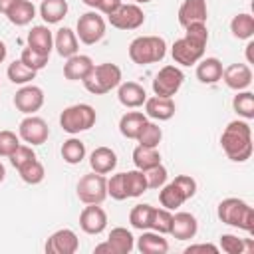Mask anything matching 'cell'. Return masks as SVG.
Masks as SVG:
<instances>
[{
    "mask_svg": "<svg viewBox=\"0 0 254 254\" xmlns=\"http://www.w3.org/2000/svg\"><path fill=\"white\" fill-rule=\"evenodd\" d=\"M18 173H20V179L24 181V183H28V185H40L42 181H44V177H46V169H44V165L38 161V157L36 159H32V161H28V163H24L20 169H16Z\"/></svg>",
    "mask_w": 254,
    "mask_h": 254,
    "instance_id": "37",
    "label": "cell"
},
{
    "mask_svg": "<svg viewBox=\"0 0 254 254\" xmlns=\"http://www.w3.org/2000/svg\"><path fill=\"white\" fill-rule=\"evenodd\" d=\"M48 254H75L79 248V238L71 228H60L46 240Z\"/></svg>",
    "mask_w": 254,
    "mask_h": 254,
    "instance_id": "13",
    "label": "cell"
},
{
    "mask_svg": "<svg viewBox=\"0 0 254 254\" xmlns=\"http://www.w3.org/2000/svg\"><path fill=\"white\" fill-rule=\"evenodd\" d=\"M18 147H20V137L10 129H2L0 131V157H10Z\"/></svg>",
    "mask_w": 254,
    "mask_h": 254,
    "instance_id": "44",
    "label": "cell"
},
{
    "mask_svg": "<svg viewBox=\"0 0 254 254\" xmlns=\"http://www.w3.org/2000/svg\"><path fill=\"white\" fill-rule=\"evenodd\" d=\"M119 83H121V67L111 62L93 65V69L83 79V87L93 95H103L115 89Z\"/></svg>",
    "mask_w": 254,
    "mask_h": 254,
    "instance_id": "5",
    "label": "cell"
},
{
    "mask_svg": "<svg viewBox=\"0 0 254 254\" xmlns=\"http://www.w3.org/2000/svg\"><path fill=\"white\" fill-rule=\"evenodd\" d=\"M28 48H32L44 56H50V52L54 48V34L50 32V28L48 26H34L28 32Z\"/></svg>",
    "mask_w": 254,
    "mask_h": 254,
    "instance_id": "23",
    "label": "cell"
},
{
    "mask_svg": "<svg viewBox=\"0 0 254 254\" xmlns=\"http://www.w3.org/2000/svg\"><path fill=\"white\" fill-rule=\"evenodd\" d=\"M107 242L111 244L113 254H129V252L135 248V238H133L131 230H127V228H123V226L111 228Z\"/></svg>",
    "mask_w": 254,
    "mask_h": 254,
    "instance_id": "28",
    "label": "cell"
},
{
    "mask_svg": "<svg viewBox=\"0 0 254 254\" xmlns=\"http://www.w3.org/2000/svg\"><path fill=\"white\" fill-rule=\"evenodd\" d=\"M93 60L89 56L83 54H75L71 58H67V62L64 64V77L69 81H83L85 75L93 69Z\"/></svg>",
    "mask_w": 254,
    "mask_h": 254,
    "instance_id": "20",
    "label": "cell"
},
{
    "mask_svg": "<svg viewBox=\"0 0 254 254\" xmlns=\"http://www.w3.org/2000/svg\"><path fill=\"white\" fill-rule=\"evenodd\" d=\"M171 224H173V214L167 208H153L151 214V228L159 234H169L171 232Z\"/></svg>",
    "mask_w": 254,
    "mask_h": 254,
    "instance_id": "41",
    "label": "cell"
},
{
    "mask_svg": "<svg viewBox=\"0 0 254 254\" xmlns=\"http://www.w3.org/2000/svg\"><path fill=\"white\" fill-rule=\"evenodd\" d=\"M48 60H50V56H44V54H40V52H36V50H32V48H24V50H22V56H20V62H22L26 67L34 69V71L44 69L46 64H48Z\"/></svg>",
    "mask_w": 254,
    "mask_h": 254,
    "instance_id": "42",
    "label": "cell"
},
{
    "mask_svg": "<svg viewBox=\"0 0 254 254\" xmlns=\"http://www.w3.org/2000/svg\"><path fill=\"white\" fill-rule=\"evenodd\" d=\"M75 36L85 46L97 44L105 36V20L97 12H85V14H81L79 20H77V26H75Z\"/></svg>",
    "mask_w": 254,
    "mask_h": 254,
    "instance_id": "8",
    "label": "cell"
},
{
    "mask_svg": "<svg viewBox=\"0 0 254 254\" xmlns=\"http://www.w3.org/2000/svg\"><path fill=\"white\" fill-rule=\"evenodd\" d=\"M18 137L26 143H30L32 147L34 145H44L50 137V127L48 123L38 117V115H28L20 121L18 125Z\"/></svg>",
    "mask_w": 254,
    "mask_h": 254,
    "instance_id": "10",
    "label": "cell"
},
{
    "mask_svg": "<svg viewBox=\"0 0 254 254\" xmlns=\"http://www.w3.org/2000/svg\"><path fill=\"white\" fill-rule=\"evenodd\" d=\"M198 232V222L196 216L190 212H177L173 214V224H171V236L177 240H190Z\"/></svg>",
    "mask_w": 254,
    "mask_h": 254,
    "instance_id": "18",
    "label": "cell"
},
{
    "mask_svg": "<svg viewBox=\"0 0 254 254\" xmlns=\"http://www.w3.org/2000/svg\"><path fill=\"white\" fill-rule=\"evenodd\" d=\"M137 250L141 254H165L169 250V242L155 230H141V236L137 238Z\"/></svg>",
    "mask_w": 254,
    "mask_h": 254,
    "instance_id": "22",
    "label": "cell"
},
{
    "mask_svg": "<svg viewBox=\"0 0 254 254\" xmlns=\"http://www.w3.org/2000/svg\"><path fill=\"white\" fill-rule=\"evenodd\" d=\"M36 73H38V71L26 67L20 60H14V62L8 65V69H6L8 79H10L12 83H18V85H26V83H30V81L36 77Z\"/></svg>",
    "mask_w": 254,
    "mask_h": 254,
    "instance_id": "39",
    "label": "cell"
},
{
    "mask_svg": "<svg viewBox=\"0 0 254 254\" xmlns=\"http://www.w3.org/2000/svg\"><path fill=\"white\" fill-rule=\"evenodd\" d=\"M32 2H34V0H32Z\"/></svg>",
    "mask_w": 254,
    "mask_h": 254,
    "instance_id": "57",
    "label": "cell"
},
{
    "mask_svg": "<svg viewBox=\"0 0 254 254\" xmlns=\"http://www.w3.org/2000/svg\"><path fill=\"white\" fill-rule=\"evenodd\" d=\"M208 42V28L206 24H190L185 28V36L175 40L171 48V56L179 65H194L202 60L204 48Z\"/></svg>",
    "mask_w": 254,
    "mask_h": 254,
    "instance_id": "1",
    "label": "cell"
},
{
    "mask_svg": "<svg viewBox=\"0 0 254 254\" xmlns=\"http://www.w3.org/2000/svg\"><path fill=\"white\" fill-rule=\"evenodd\" d=\"M95 121H97V113L89 103H75L60 113V127L69 135H77L81 131L91 129Z\"/></svg>",
    "mask_w": 254,
    "mask_h": 254,
    "instance_id": "6",
    "label": "cell"
},
{
    "mask_svg": "<svg viewBox=\"0 0 254 254\" xmlns=\"http://www.w3.org/2000/svg\"><path fill=\"white\" fill-rule=\"evenodd\" d=\"M10 163H12V167L14 169H20L24 163H28V161H32V159H36V153H34V149H32V145H20L10 157Z\"/></svg>",
    "mask_w": 254,
    "mask_h": 254,
    "instance_id": "46",
    "label": "cell"
},
{
    "mask_svg": "<svg viewBox=\"0 0 254 254\" xmlns=\"http://www.w3.org/2000/svg\"><path fill=\"white\" fill-rule=\"evenodd\" d=\"M121 4H123L121 0H99V2H97V10L103 12L105 16H109V14H113Z\"/></svg>",
    "mask_w": 254,
    "mask_h": 254,
    "instance_id": "49",
    "label": "cell"
},
{
    "mask_svg": "<svg viewBox=\"0 0 254 254\" xmlns=\"http://www.w3.org/2000/svg\"><path fill=\"white\" fill-rule=\"evenodd\" d=\"M18 2H20V0H0V12L6 16V14H8V12L18 4Z\"/></svg>",
    "mask_w": 254,
    "mask_h": 254,
    "instance_id": "51",
    "label": "cell"
},
{
    "mask_svg": "<svg viewBox=\"0 0 254 254\" xmlns=\"http://www.w3.org/2000/svg\"><path fill=\"white\" fill-rule=\"evenodd\" d=\"M220 145L230 161L234 163L248 161L252 157V129L248 121L246 119L230 121L220 135Z\"/></svg>",
    "mask_w": 254,
    "mask_h": 254,
    "instance_id": "2",
    "label": "cell"
},
{
    "mask_svg": "<svg viewBox=\"0 0 254 254\" xmlns=\"http://www.w3.org/2000/svg\"><path fill=\"white\" fill-rule=\"evenodd\" d=\"M185 200H189V198H187V194L181 190V187H179L175 181L165 183V185L161 187V190H159V202H161V206L167 208V210L179 208Z\"/></svg>",
    "mask_w": 254,
    "mask_h": 254,
    "instance_id": "27",
    "label": "cell"
},
{
    "mask_svg": "<svg viewBox=\"0 0 254 254\" xmlns=\"http://www.w3.org/2000/svg\"><path fill=\"white\" fill-rule=\"evenodd\" d=\"M147 2H153V0H133V4H147Z\"/></svg>",
    "mask_w": 254,
    "mask_h": 254,
    "instance_id": "56",
    "label": "cell"
},
{
    "mask_svg": "<svg viewBox=\"0 0 254 254\" xmlns=\"http://www.w3.org/2000/svg\"><path fill=\"white\" fill-rule=\"evenodd\" d=\"M175 101L173 97H147L145 99V115L155 119V121H169L175 115Z\"/></svg>",
    "mask_w": 254,
    "mask_h": 254,
    "instance_id": "19",
    "label": "cell"
},
{
    "mask_svg": "<svg viewBox=\"0 0 254 254\" xmlns=\"http://www.w3.org/2000/svg\"><path fill=\"white\" fill-rule=\"evenodd\" d=\"M167 54V42L161 36H139L129 44V58L133 64L147 65L161 62Z\"/></svg>",
    "mask_w": 254,
    "mask_h": 254,
    "instance_id": "4",
    "label": "cell"
},
{
    "mask_svg": "<svg viewBox=\"0 0 254 254\" xmlns=\"http://www.w3.org/2000/svg\"><path fill=\"white\" fill-rule=\"evenodd\" d=\"M252 48H254V42H248V46H246V62H248V64L254 62V58H252Z\"/></svg>",
    "mask_w": 254,
    "mask_h": 254,
    "instance_id": "52",
    "label": "cell"
},
{
    "mask_svg": "<svg viewBox=\"0 0 254 254\" xmlns=\"http://www.w3.org/2000/svg\"><path fill=\"white\" fill-rule=\"evenodd\" d=\"M232 107H234V111L242 119H246V121L254 119V93L252 91H246V89L236 91V95L232 99Z\"/></svg>",
    "mask_w": 254,
    "mask_h": 254,
    "instance_id": "36",
    "label": "cell"
},
{
    "mask_svg": "<svg viewBox=\"0 0 254 254\" xmlns=\"http://www.w3.org/2000/svg\"><path fill=\"white\" fill-rule=\"evenodd\" d=\"M153 208L151 204L143 202V204H135L129 212V222L133 228L137 230H149L151 228V214H153Z\"/></svg>",
    "mask_w": 254,
    "mask_h": 254,
    "instance_id": "38",
    "label": "cell"
},
{
    "mask_svg": "<svg viewBox=\"0 0 254 254\" xmlns=\"http://www.w3.org/2000/svg\"><path fill=\"white\" fill-rule=\"evenodd\" d=\"M6 16L14 26H26L36 18V6L32 0H20Z\"/></svg>",
    "mask_w": 254,
    "mask_h": 254,
    "instance_id": "32",
    "label": "cell"
},
{
    "mask_svg": "<svg viewBox=\"0 0 254 254\" xmlns=\"http://www.w3.org/2000/svg\"><path fill=\"white\" fill-rule=\"evenodd\" d=\"M4 179H6V169H4V165L0 163V183H2Z\"/></svg>",
    "mask_w": 254,
    "mask_h": 254,
    "instance_id": "55",
    "label": "cell"
},
{
    "mask_svg": "<svg viewBox=\"0 0 254 254\" xmlns=\"http://www.w3.org/2000/svg\"><path fill=\"white\" fill-rule=\"evenodd\" d=\"M62 159L67 165H79L85 159V145H83V141H79L75 137H69L67 141H64V145H62Z\"/></svg>",
    "mask_w": 254,
    "mask_h": 254,
    "instance_id": "34",
    "label": "cell"
},
{
    "mask_svg": "<svg viewBox=\"0 0 254 254\" xmlns=\"http://www.w3.org/2000/svg\"><path fill=\"white\" fill-rule=\"evenodd\" d=\"M67 10L69 6L65 0H42L40 4V16L46 24H60L65 18Z\"/></svg>",
    "mask_w": 254,
    "mask_h": 254,
    "instance_id": "29",
    "label": "cell"
},
{
    "mask_svg": "<svg viewBox=\"0 0 254 254\" xmlns=\"http://www.w3.org/2000/svg\"><path fill=\"white\" fill-rule=\"evenodd\" d=\"M230 89L234 91H242L246 87H250L252 83V69L248 64H230L228 67L222 69V77H220Z\"/></svg>",
    "mask_w": 254,
    "mask_h": 254,
    "instance_id": "16",
    "label": "cell"
},
{
    "mask_svg": "<svg viewBox=\"0 0 254 254\" xmlns=\"http://www.w3.org/2000/svg\"><path fill=\"white\" fill-rule=\"evenodd\" d=\"M185 81V73L177 65H165L153 79V93L159 97H173Z\"/></svg>",
    "mask_w": 254,
    "mask_h": 254,
    "instance_id": "9",
    "label": "cell"
},
{
    "mask_svg": "<svg viewBox=\"0 0 254 254\" xmlns=\"http://www.w3.org/2000/svg\"><path fill=\"white\" fill-rule=\"evenodd\" d=\"M107 196H111L115 200H125L127 198L125 173H117V175H111V179H107Z\"/></svg>",
    "mask_w": 254,
    "mask_h": 254,
    "instance_id": "43",
    "label": "cell"
},
{
    "mask_svg": "<svg viewBox=\"0 0 254 254\" xmlns=\"http://www.w3.org/2000/svg\"><path fill=\"white\" fill-rule=\"evenodd\" d=\"M117 99L123 107H129V109H135V107H141L147 99V91L141 83L137 81H121L117 85Z\"/></svg>",
    "mask_w": 254,
    "mask_h": 254,
    "instance_id": "17",
    "label": "cell"
},
{
    "mask_svg": "<svg viewBox=\"0 0 254 254\" xmlns=\"http://www.w3.org/2000/svg\"><path fill=\"white\" fill-rule=\"evenodd\" d=\"M81 2H83L85 6H89V8H97V2H99V0H81Z\"/></svg>",
    "mask_w": 254,
    "mask_h": 254,
    "instance_id": "54",
    "label": "cell"
},
{
    "mask_svg": "<svg viewBox=\"0 0 254 254\" xmlns=\"http://www.w3.org/2000/svg\"><path fill=\"white\" fill-rule=\"evenodd\" d=\"M6 54H8V48H6V44L0 40V64L6 60Z\"/></svg>",
    "mask_w": 254,
    "mask_h": 254,
    "instance_id": "53",
    "label": "cell"
},
{
    "mask_svg": "<svg viewBox=\"0 0 254 254\" xmlns=\"http://www.w3.org/2000/svg\"><path fill=\"white\" fill-rule=\"evenodd\" d=\"M133 163H135V169L139 171H147L155 165L161 163V153L157 147H145V145H137L133 149Z\"/></svg>",
    "mask_w": 254,
    "mask_h": 254,
    "instance_id": "30",
    "label": "cell"
},
{
    "mask_svg": "<svg viewBox=\"0 0 254 254\" xmlns=\"http://www.w3.org/2000/svg\"><path fill=\"white\" fill-rule=\"evenodd\" d=\"M54 48L62 58H71L77 54V36L71 28H60L54 36Z\"/></svg>",
    "mask_w": 254,
    "mask_h": 254,
    "instance_id": "25",
    "label": "cell"
},
{
    "mask_svg": "<svg viewBox=\"0 0 254 254\" xmlns=\"http://www.w3.org/2000/svg\"><path fill=\"white\" fill-rule=\"evenodd\" d=\"M44 91H42V87H38V85H22L18 91H16V95H14V105H16V109L20 111V113H24V115H34L36 111H40L42 109V105H44Z\"/></svg>",
    "mask_w": 254,
    "mask_h": 254,
    "instance_id": "12",
    "label": "cell"
},
{
    "mask_svg": "<svg viewBox=\"0 0 254 254\" xmlns=\"http://www.w3.org/2000/svg\"><path fill=\"white\" fill-rule=\"evenodd\" d=\"M216 214L228 226L240 228V230L250 232V234L254 232V208L242 198L228 196V198L220 200L218 208H216Z\"/></svg>",
    "mask_w": 254,
    "mask_h": 254,
    "instance_id": "3",
    "label": "cell"
},
{
    "mask_svg": "<svg viewBox=\"0 0 254 254\" xmlns=\"http://www.w3.org/2000/svg\"><path fill=\"white\" fill-rule=\"evenodd\" d=\"M93 252H95V254H113V248H111V244L105 240V242L97 244V246L93 248Z\"/></svg>",
    "mask_w": 254,
    "mask_h": 254,
    "instance_id": "50",
    "label": "cell"
},
{
    "mask_svg": "<svg viewBox=\"0 0 254 254\" xmlns=\"http://www.w3.org/2000/svg\"><path fill=\"white\" fill-rule=\"evenodd\" d=\"M143 173H145V179H147V187L149 189H161L167 183V177H169L167 169L161 163L155 165V167H151V169H147V171H143Z\"/></svg>",
    "mask_w": 254,
    "mask_h": 254,
    "instance_id": "45",
    "label": "cell"
},
{
    "mask_svg": "<svg viewBox=\"0 0 254 254\" xmlns=\"http://www.w3.org/2000/svg\"><path fill=\"white\" fill-rule=\"evenodd\" d=\"M89 167L93 173L107 175L117 167V155L109 147H95L89 155Z\"/></svg>",
    "mask_w": 254,
    "mask_h": 254,
    "instance_id": "21",
    "label": "cell"
},
{
    "mask_svg": "<svg viewBox=\"0 0 254 254\" xmlns=\"http://www.w3.org/2000/svg\"><path fill=\"white\" fill-rule=\"evenodd\" d=\"M222 62L218 58H202L198 64H196V77L200 83H206V85H212L216 81H220L222 77Z\"/></svg>",
    "mask_w": 254,
    "mask_h": 254,
    "instance_id": "24",
    "label": "cell"
},
{
    "mask_svg": "<svg viewBox=\"0 0 254 254\" xmlns=\"http://www.w3.org/2000/svg\"><path fill=\"white\" fill-rule=\"evenodd\" d=\"M145 123H147V115L143 111H127L119 119V131L127 139H137Z\"/></svg>",
    "mask_w": 254,
    "mask_h": 254,
    "instance_id": "26",
    "label": "cell"
},
{
    "mask_svg": "<svg viewBox=\"0 0 254 254\" xmlns=\"http://www.w3.org/2000/svg\"><path fill=\"white\" fill-rule=\"evenodd\" d=\"M194 252H212V254H218V246L210 244V242H202V244H190L185 248V254H194Z\"/></svg>",
    "mask_w": 254,
    "mask_h": 254,
    "instance_id": "48",
    "label": "cell"
},
{
    "mask_svg": "<svg viewBox=\"0 0 254 254\" xmlns=\"http://www.w3.org/2000/svg\"><path fill=\"white\" fill-rule=\"evenodd\" d=\"M161 139H163V129L157 123H151V121H147L143 125V129L137 137L139 145H145V147H159Z\"/></svg>",
    "mask_w": 254,
    "mask_h": 254,
    "instance_id": "40",
    "label": "cell"
},
{
    "mask_svg": "<svg viewBox=\"0 0 254 254\" xmlns=\"http://www.w3.org/2000/svg\"><path fill=\"white\" fill-rule=\"evenodd\" d=\"M77 198L83 204H101L107 198V179L99 173H87L77 181Z\"/></svg>",
    "mask_w": 254,
    "mask_h": 254,
    "instance_id": "7",
    "label": "cell"
},
{
    "mask_svg": "<svg viewBox=\"0 0 254 254\" xmlns=\"http://www.w3.org/2000/svg\"><path fill=\"white\" fill-rule=\"evenodd\" d=\"M230 32L238 40H252L254 36V18L248 12H240L230 20Z\"/></svg>",
    "mask_w": 254,
    "mask_h": 254,
    "instance_id": "31",
    "label": "cell"
},
{
    "mask_svg": "<svg viewBox=\"0 0 254 254\" xmlns=\"http://www.w3.org/2000/svg\"><path fill=\"white\" fill-rule=\"evenodd\" d=\"M125 190H127V198H137V196H141L143 192H147L149 187H147L145 173L139 171V169L127 171V173H125Z\"/></svg>",
    "mask_w": 254,
    "mask_h": 254,
    "instance_id": "33",
    "label": "cell"
},
{
    "mask_svg": "<svg viewBox=\"0 0 254 254\" xmlns=\"http://www.w3.org/2000/svg\"><path fill=\"white\" fill-rule=\"evenodd\" d=\"M254 248V242L252 240H244V238H238L234 234H222L220 236V248L222 252L226 254H246V252H252Z\"/></svg>",
    "mask_w": 254,
    "mask_h": 254,
    "instance_id": "35",
    "label": "cell"
},
{
    "mask_svg": "<svg viewBox=\"0 0 254 254\" xmlns=\"http://www.w3.org/2000/svg\"><path fill=\"white\" fill-rule=\"evenodd\" d=\"M175 183L181 187V190L187 194V198H192V196L196 194V181H194L192 177H189V175H179V177H175Z\"/></svg>",
    "mask_w": 254,
    "mask_h": 254,
    "instance_id": "47",
    "label": "cell"
},
{
    "mask_svg": "<svg viewBox=\"0 0 254 254\" xmlns=\"http://www.w3.org/2000/svg\"><path fill=\"white\" fill-rule=\"evenodd\" d=\"M109 24L117 30H137L145 22V14L137 4H121L113 14L107 16Z\"/></svg>",
    "mask_w": 254,
    "mask_h": 254,
    "instance_id": "11",
    "label": "cell"
},
{
    "mask_svg": "<svg viewBox=\"0 0 254 254\" xmlns=\"http://www.w3.org/2000/svg\"><path fill=\"white\" fill-rule=\"evenodd\" d=\"M79 226L85 234H101L107 226V212L99 204H87L79 214Z\"/></svg>",
    "mask_w": 254,
    "mask_h": 254,
    "instance_id": "15",
    "label": "cell"
},
{
    "mask_svg": "<svg viewBox=\"0 0 254 254\" xmlns=\"http://www.w3.org/2000/svg\"><path fill=\"white\" fill-rule=\"evenodd\" d=\"M179 24L183 28L190 26V24H206L208 18V8H206V0H183V4L179 6Z\"/></svg>",
    "mask_w": 254,
    "mask_h": 254,
    "instance_id": "14",
    "label": "cell"
}]
</instances>
